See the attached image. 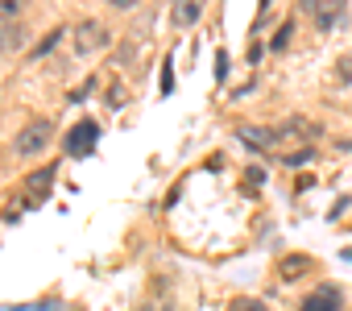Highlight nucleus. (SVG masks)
Wrapping results in <instances>:
<instances>
[{"instance_id":"f3484780","label":"nucleus","mask_w":352,"mask_h":311,"mask_svg":"<svg viewBox=\"0 0 352 311\" xmlns=\"http://www.w3.org/2000/svg\"><path fill=\"white\" fill-rule=\"evenodd\" d=\"M112 9H133V5H141V0H108Z\"/></svg>"},{"instance_id":"20e7f679","label":"nucleus","mask_w":352,"mask_h":311,"mask_svg":"<svg viewBox=\"0 0 352 311\" xmlns=\"http://www.w3.org/2000/svg\"><path fill=\"white\" fill-rule=\"evenodd\" d=\"M96 137H100V129H96L91 120H83V125H75V129L67 133V153H71V158H83V153H91V145H96Z\"/></svg>"},{"instance_id":"0eeeda50","label":"nucleus","mask_w":352,"mask_h":311,"mask_svg":"<svg viewBox=\"0 0 352 311\" xmlns=\"http://www.w3.org/2000/svg\"><path fill=\"white\" fill-rule=\"evenodd\" d=\"M50 183H54V167H46V171H34V175L25 179V191L34 195V204H38V200H46Z\"/></svg>"},{"instance_id":"9b49d317","label":"nucleus","mask_w":352,"mask_h":311,"mask_svg":"<svg viewBox=\"0 0 352 311\" xmlns=\"http://www.w3.org/2000/svg\"><path fill=\"white\" fill-rule=\"evenodd\" d=\"M302 270H307V257H298V253H294V257H286V261H282V274H286V278H298V274H302Z\"/></svg>"},{"instance_id":"9d476101","label":"nucleus","mask_w":352,"mask_h":311,"mask_svg":"<svg viewBox=\"0 0 352 311\" xmlns=\"http://www.w3.org/2000/svg\"><path fill=\"white\" fill-rule=\"evenodd\" d=\"M21 9H25V0H0V25H13Z\"/></svg>"},{"instance_id":"4468645a","label":"nucleus","mask_w":352,"mask_h":311,"mask_svg":"<svg viewBox=\"0 0 352 311\" xmlns=\"http://www.w3.org/2000/svg\"><path fill=\"white\" fill-rule=\"evenodd\" d=\"M216 79H220V83L228 79V54H220V63H216Z\"/></svg>"},{"instance_id":"f8f14e48","label":"nucleus","mask_w":352,"mask_h":311,"mask_svg":"<svg viewBox=\"0 0 352 311\" xmlns=\"http://www.w3.org/2000/svg\"><path fill=\"white\" fill-rule=\"evenodd\" d=\"M54 46H58V30H54V34H46V38L38 42V50H34V58H46V54H50Z\"/></svg>"},{"instance_id":"1a4fd4ad","label":"nucleus","mask_w":352,"mask_h":311,"mask_svg":"<svg viewBox=\"0 0 352 311\" xmlns=\"http://www.w3.org/2000/svg\"><path fill=\"white\" fill-rule=\"evenodd\" d=\"M25 42V25L13 21V25H0V50H17Z\"/></svg>"},{"instance_id":"f03ea898","label":"nucleus","mask_w":352,"mask_h":311,"mask_svg":"<svg viewBox=\"0 0 352 311\" xmlns=\"http://www.w3.org/2000/svg\"><path fill=\"white\" fill-rule=\"evenodd\" d=\"M100 46H108V30H104L100 21L75 25V50H79V54H91V50H100Z\"/></svg>"},{"instance_id":"39448f33","label":"nucleus","mask_w":352,"mask_h":311,"mask_svg":"<svg viewBox=\"0 0 352 311\" xmlns=\"http://www.w3.org/2000/svg\"><path fill=\"white\" fill-rule=\"evenodd\" d=\"M204 9H208V0H174L170 17H174V25H179V30H191L204 17Z\"/></svg>"},{"instance_id":"dca6fc26","label":"nucleus","mask_w":352,"mask_h":311,"mask_svg":"<svg viewBox=\"0 0 352 311\" xmlns=\"http://www.w3.org/2000/svg\"><path fill=\"white\" fill-rule=\"evenodd\" d=\"M286 42H290V25H286V30H278V38H274V50H282Z\"/></svg>"},{"instance_id":"2eb2a0df","label":"nucleus","mask_w":352,"mask_h":311,"mask_svg":"<svg viewBox=\"0 0 352 311\" xmlns=\"http://www.w3.org/2000/svg\"><path fill=\"white\" fill-rule=\"evenodd\" d=\"M340 79H352V54L340 58Z\"/></svg>"},{"instance_id":"ddd939ff","label":"nucleus","mask_w":352,"mask_h":311,"mask_svg":"<svg viewBox=\"0 0 352 311\" xmlns=\"http://www.w3.org/2000/svg\"><path fill=\"white\" fill-rule=\"evenodd\" d=\"M228 311H261V303H257V299H236Z\"/></svg>"},{"instance_id":"6e6552de","label":"nucleus","mask_w":352,"mask_h":311,"mask_svg":"<svg viewBox=\"0 0 352 311\" xmlns=\"http://www.w3.org/2000/svg\"><path fill=\"white\" fill-rule=\"evenodd\" d=\"M241 141H249V145H257V149H270V145H278V129H241Z\"/></svg>"},{"instance_id":"7ed1b4c3","label":"nucleus","mask_w":352,"mask_h":311,"mask_svg":"<svg viewBox=\"0 0 352 311\" xmlns=\"http://www.w3.org/2000/svg\"><path fill=\"white\" fill-rule=\"evenodd\" d=\"M302 5L315 13L319 30H336L344 21V0H302Z\"/></svg>"},{"instance_id":"f257e3e1","label":"nucleus","mask_w":352,"mask_h":311,"mask_svg":"<svg viewBox=\"0 0 352 311\" xmlns=\"http://www.w3.org/2000/svg\"><path fill=\"white\" fill-rule=\"evenodd\" d=\"M50 137H54V125H50V120H30V125L17 133L13 149L21 153V158H34V153H42V149L50 145Z\"/></svg>"},{"instance_id":"423d86ee","label":"nucleus","mask_w":352,"mask_h":311,"mask_svg":"<svg viewBox=\"0 0 352 311\" xmlns=\"http://www.w3.org/2000/svg\"><path fill=\"white\" fill-rule=\"evenodd\" d=\"M340 303H344L340 290H336V286H323V290H315L311 299H302L298 311H340Z\"/></svg>"}]
</instances>
